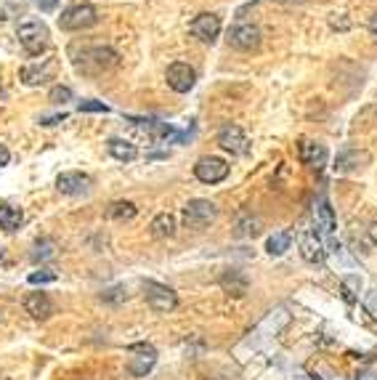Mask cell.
I'll use <instances>...</instances> for the list:
<instances>
[{
    "label": "cell",
    "mask_w": 377,
    "mask_h": 380,
    "mask_svg": "<svg viewBox=\"0 0 377 380\" xmlns=\"http://www.w3.org/2000/svg\"><path fill=\"white\" fill-rule=\"evenodd\" d=\"M16 38H19V45L30 54V56H40L48 51V43H51V32L45 27L43 19H35V16H27V19L19 24L16 30Z\"/></svg>",
    "instance_id": "6da1fadb"
},
{
    "label": "cell",
    "mask_w": 377,
    "mask_h": 380,
    "mask_svg": "<svg viewBox=\"0 0 377 380\" xmlns=\"http://www.w3.org/2000/svg\"><path fill=\"white\" fill-rule=\"evenodd\" d=\"M99 21V11L91 5V3H80V5H69L64 14L59 16V27L67 32H80V30H88Z\"/></svg>",
    "instance_id": "7a4b0ae2"
},
{
    "label": "cell",
    "mask_w": 377,
    "mask_h": 380,
    "mask_svg": "<svg viewBox=\"0 0 377 380\" xmlns=\"http://www.w3.org/2000/svg\"><path fill=\"white\" fill-rule=\"evenodd\" d=\"M216 216H218V208L210 200H192L183 208V223L189 229H205L216 221Z\"/></svg>",
    "instance_id": "3957f363"
},
{
    "label": "cell",
    "mask_w": 377,
    "mask_h": 380,
    "mask_svg": "<svg viewBox=\"0 0 377 380\" xmlns=\"http://www.w3.org/2000/svg\"><path fill=\"white\" fill-rule=\"evenodd\" d=\"M117 64V54L112 48H104V45H96V48H88L82 54V64L80 69L88 72V75H101L106 69H112Z\"/></svg>",
    "instance_id": "277c9868"
},
{
    "label": "cell",
    "mask_w": 377,
    "mask_h": 380,
    "mask_svg": "<svg viewBox=\"0 0 377 380\" xmlns=\"http://www.w3.org/2000/svg\"><path fill=\"white\" fill-rule=\"evenodd\" d=\"M144 295H146V303L157 311V314H168L179 306V298L176 293L168 287V284H159V282H146L144 284Z\"/></svg>",
    "instance_id": "5b68a950"
},
{
    "label": "cell",
    "mask_w": 377,
    "mask_h": 380,
    "mask_svg": "<svg viewBox=\"0 0 377 380\" xmlns=\"http://www.w3.org/2000/svg\"><path fill=\"white\" fill-rule=\"evenodd\" d=\"M165 80H168V85H170L176 93H189V91L194 88V82H197V72H194L189 64L176 61V64H170V67H168Z\"/></svg>",
    "instance_id": "8992f818"
},
{
    "label": "cell",
    "mask_w": 377,
    "mask_h": 380,
    "mask_svg": "<svg viewBox=\"0 0 377 380\" xmlns=\"http://www.w3.org/2000/svg\"><path fill=\"white\" fill-rule=\"evenodd\" d=\"M130 361H128V370H130V375H136V378H144L152 367H155V361H157V351L149 346V343H136V346H130Z\"/></svg>",
    "instance_id": "52a82bcc"
},
{
    "label": "cell",
    "mask_w": 377,
    "mask_h": 380,
    "mask_svg": "<svg viewBox=\"0 0 377 380\" xmlns=\"http://www.w3.org/2000/svg\"><path fill=\"white\" fill-rule=\"evenodd\" d=\"M229 45L237 51H255L260 45V30L255 24H234L229 30Z\"/></svg>",
    "instance_id": "ba28073f"
},
{
    "label": "cell",
    "mask_w": 377,
    "mask_h": 380,
    "mask_svg": "<svg viewBox=\"0 0 377 380\" xmlns=\"http://www.w3.org/2000/svg\"><path fill=\"white\" fill-rule=\"evenodd\" d=\"M218 144L231 155H247L250 152V141L244 136V131L239 125H231V122L218 131Z\"/></svg>",
    "instance_id": "9c48e42d"
},
{
    "label": "cell",
    "mask_w": 377,
    "mask_h": 380,
    "mask_svg": "<svg viewBox=\"0 0 377 380\" xmlns=\"http://www.w3.org/2000/svg\"><path fill=\"white\" fill-rule=\"evenodd\" d=\"M194 176L202 183H220V181L229 176V165L220 160V157H202L194 165Z\"/></svg>",
    "instance_id": "30bf717a"
},
{
    "label": "cell",
    "mask_w": 377,
    "mask_h": 380,
    "mask_svg": "<svg viewBox=\"0 0 377 380\" xmlns=\"http://www.w3.org/2000/svg\"><path fill=\"white\" fill-rule=\"evenodd\" d=\"M192 35L202 43H216V38L220 35V19L216 14H199L197 19L192 21Z\"/></svg>",
    "instance_id": "8fae6325"
},
{
    "label": "cell",
    "mask_w": 377,
    "mask_h": 380,
    "mask_svg": "<svg viewBox=\"0 0 377 380\" xmlns=\"http://www.w3.org/2000/svg\"><path fill=\"white\" fill-rule=\"evenodd\" d=\"M54 69H56V61L54 59L32 61V64H27V67L21 69V80H24V85H40V82L51 80Z\"/></svg>",
    "instance_id": "7c38bea8"
},
{
    "label": "cell",
    "mask_w": 377,
    "mask_h": 380,
    "mask_svg": "<svg viewBox=\"0 0 377 380\" xmlns=\"http://www.w3.org/2000/svg\"><path fill=\"white\" fill-rule=\"evenodd\" d=\"M220 290L229 293L231 298H244L247 290H250V280L239 271V269H226L220 274Z\"/></svg>",
    "instance_id": "4fadbf2b"
},
{
    "label": "cell",
    "mask_w": 377,
    "mask_h": 380,
    "mask_svg": "<svg viewBox=\"0 0 377 380\" xmlns=\"http://www.w3.org/2000/svg\"><path fill=\"white\" fill-rule=\"evenodd\" d=\"M88 186H91V179L85 173H78V170H67L56 179V189L61 194H69V197L88 192Z\"/></svg>",
    "instance_id": "5bb4252c"
},
{
    "label": "cell",
    "mask_w": 377,
    "mask_h": 380,
    "mask_svg": "<svg viewBox=\"0 0 377 380\" xmlns=\"http://www.w3.org/2000/svg\"><path fill=\"white\" fill-rule=\"evenodd\" d=\"M335 216H332V208H330V202L327 200H319L317 205V229L321 232V237L324 240H330V245L338 250V245H335Z\"/></svg>",
    "instance_id": "9a60e30c"
},
{
    "label": "cell",
    "mask_w": 377,
    "mask_h": 380,
    "mask_svg": "<svg viewBox=\"0 0 377 380\" xmlns=\"http://www.w3.org/2000/svg\"><path fill=\"white\" fill-rule=\"evenodd\" d=\"M24 311L32 317V320H48L54 314V303L45 293H30L24 298Z\"/></svg>",
    "instance_id": "2e32d148"
},
{
    "label": "cell",
    "mask_w": 377,
    "mask_h": 380,
    "mask_svg": "<svg viewBox=\"0 0 377 380\" xmlns=\"http://www.w3.org/2000/svg\"><path fill=\"white\" fill-rule=\"evenodd\" d=\"M300 256L306 263H321L324 260V245L317 237V232H306L300 237Z\"/></svg>",
    "instance_id": "e0dca14e"
},
{
    "label": "cell",
    "mask_w": 377,
    "mask_h": 380,
    "mask_svg": "<svg viewBox=\"0 0 377 380\" xmlns=\"http://www.w3.org/2000/svg\"><path fill=\"white\" fill-rule=\"evenodd\" d=\"M300 162L308 168H324L327 165V149L314 141H300Z\"/></svg>",
    "instance_id": "ac0fdd59"
},
{
    "label": "cell",
    "mask_w": 377,
    "mask_h": 380,
    "mask_svg": "<svg viewBox=\"0 0 377 380\" xmlns=\"http://www.w3.org/2000/svg\"><path fill=\"white\" fill-rule=\"evenodd\" d=\"M106 149H109V155L119 162H133L136 157H139L136 144H130V141H125V139H109Z\"/></svg>",
    "instance_id": "d6986e66"
},
{
    "label": "cell",
    "mask_w": 377,
    "mask_h": 380,
    "mask_svg": "<svg viewBox=\"0 0 377 380\" xmlns=\"http://www.w3.org/2000/svg\"><path fill=\"white\" fill-rule=\"evenodd\" d=\"M152 234L157 237V240H168V237H173L176 234V219L170 216V213H159L157 219L152 221Z\"/></svg>",
    "instance_id": "ffe728a7"
},
{
    "label": "cell",
    "mask_w": 377,
    "mask_h": 380,
    "mask_svg": "<svg viewBox=\"0 0 377 380\" xmlns=\"http://www.w3.org/2000/svg\"><path fill=\"white\" fill-rule=\"evenodd\" d=\"M361 160L367 162L369 157H367V155H361L358 149H348V152L338 155V160H335V170H338V173H351V170H356Z\"/></svg>",
    "instance_id": "44dd1931"
},
{
    "label": "cell",
    "mask_w": 377,
    "mask_h": 380,
    "mask_svg": "<svg viewBox=\"0 0 377 380\" xmlns=\"http://www.w3.org/2000/svg\"><path fill=\"white\" fill-rule=\"evenodd\" d=\"M24 221V213L19 208H11V205H0V229L5 232H16Z\"/></svg>",
    "instance_id": "7402d4cb"
},
{
    "label": "cell",
    "mask_w": 377,
    "mask_h": 380,
    "mask_svg": "<svg viewBox=\"0 0 377 380\" xmlns=\"http://www.w3.org/2000/svg\"><path fill=\"white\" fill-rule=\"evenodd\" d=\"M290 245H293V234H290V232H277V234L269 237L266 250H269L271 256H284V253L290 250Z\"/></svg>",
    "instance_id": "603a6c76"
},
{
    "label": "cell",
    "mask_w": 377,
    "mask_h": 380,
    "mask_svg": "<svg viewBox=\"0 0 377 380\" xmlns=\"http://www.w3.org/2000/svg\"><path fill=\"white\" fill-rule=\"evenodd\" d=\"M136 216V205L133 202H115L109 208V219L112 221H130Z\"/></svg>",
    "instance_id": "cb8c5ba5"
},
{
    "label": "cell",
    "mask_w": 377,
    "mask_h": 380,
    "mask_svg": "<svg viewBox=\"0 0 377 380\" xmlns=\"http://www.w3.org/2000/svg\"><path fill=\"white\" fill-rule=\"evenodd\" d=\"M19 14H24V3L21 0H0V21L14 19Z\"/></svg>",
    "instance_id": "d4e9b609"
},
{
    "label": "cell",
    "mask_w": 377,
    "mask_h": 380,
    "mask_svg": "<svg viewBox=\"0 0 377 380\" xmlns=\"http://www.w3.org/2000/svg\"><path fill=\"white\" fill-rule=\"evenodd\" d=\"M54 247H56V245H54L51 240L38 242V245H35V253H32V260H45V258H51V256L56 253Z\"/></svg>",
    "instance_id": "484cf974"
},
{
    "label": "cell",
    "mask_w": 377,
    "mask_h": 380,
    "mask_svg": "<svg viewBox=\"0 0 377 380\" xmlns=\"http://www.w3.org/2000/svg\"><path fill=\"white\" fill-rule=\"evenodd\" d=\"M48 101H51V104H67V101H72V91H69L67 85H56V88H51Z\"/></svg>",
    "instance_id": "4316f807"
},
{
    "label": "cell",
    "mask_w": 377,
    "mask_h": 380,
    "mask_svg": "<svg viewBox=\"0 0 377 380\" xmlns=\"http://www.w3.org/2000/svg\"><path fill=\"white\" fill-rule=\"evenodd\" d=\"M45 282H56V271L40 269V271H32V274H30V284H45Z\"/></svg>",
    "instance_id": "83f0119b"
},
{
    "label": "cell",
    "mask_w": 377,
    "mask_h": 380,
    "mask_svg": "<svg viewBox=\"0 0 377 380\" xmlns=\"http://www.w3.org/2000/svg\"><path fill=\"white\" fill-rule=\"evenodd\" d=\"M80 112H109V107L104 104V101H80V107H78Z\"/></svg>",
    "instance_id": "f1b7e54d"
},
{
    "label": "cell",
    "mask_w": 377,
    "mask_h": 380,
    "mask_svg": "<svg viewBox=\"0 0 377 380\" xmlns=\"http://www.w3.org/2000/svg\"><path fill=\"white\" fill-rule=\"evenodd\" d=\"M101 298L106 300V303H119V300H125V290L122 287H109V290L101 293Z\"/></svg>",
    "instance_id": "f546056e"
},
{
    "label": "cell",
    "mask_w": 377,
    "mask_h": 380,
    "mask_svg": "<svg viewBox=\"0 0 377 380\" xmlns=\"http://www.w3.org/2000/svg\"><path fill=\"white\" fill-rule=\"evenodd\" d=\"M67 120V115H54V118H43L40 125H56V122H64Z\"/></svg>",
    "instance_id": "4dcf8cb0"
},
{
    "label": "cell",
    "mask_w": 377,
    "mask_h": 380,
    "mask_svg": "<svg viewBox=\"0 0 377 380\" xmlns=\"http://www.w3.org/2000/svg\"><path fill=\"white\" fill-rule=\"evenodd\" d=\"M8 162H11V152L0 144V168H3V165H8Z\"/></svg>",
    "instance_id": "1f68e13d"
},
{
    "label": "cell",
    "mask_w": 377,
    "mask_h": 380,
    "mask_svg": "<svg viewBox=\"0 0 377 380\" xmlns=\"http://www.w3.org/2000/svg\"><path fill=\"white\" fill-rule=\"evenodd\" d=\"M56 3H59V0H38V5L43 8V11H54V8H56Z\"/></svg>",
    "instance_id": "d6a6232c"
},
{
    "label": "cell",
    "mask_w": 377,
    "mask_h": 380,
    "mask_svg": "<svg viewBox=\"0 0 377 380\" xmlns=\"http://www.w3.org/2000/svg\"><path fill=\"white\" fill-rule=\"evenodd\" d=\"M367 27H369V35H372V38L377 41V14L372 16V19H369V24H367Z\"/></svg>",
    "instance_id": "836d02e7"
},
{
    "label": "cell",
    "mask_w": 377,
    "mask_h": 380,
    "mask_svg": "<svg viewBox=\"0 0 377 380\" xmlns=\"http://www.w3.org/2000/svg\"><path fill=\"white\" fill-rule=\"evenodd\" d=\"M332 27H335V30H338V27L340 30H348V21L345 19H332Z\"/></svg>",
    "instance_id": "e575fe53"
},
{
    "label": "cell",
    "mask_w": 377,
    "mask_h": 380,
    "mask_svg": "<svg viewBox=\"0 0 377 380\" xmlns=\"http://www.w3.org/2000/svg\"><path fill=\"white\" fill-rule=\"evenodd\" d=\"M0 258H3V250H0Z\"/></svg>",
    "instance_id": "d590c367"
}]
</instances>
